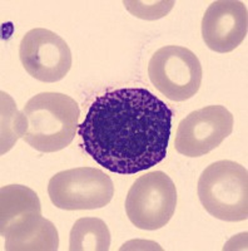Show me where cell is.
<instances>
[{
  "label": "cell",
  "mask_w": 248,
  "mask_h": 251,
  "mask_svg": "<svg viewBox=\"0 0 248 251\" xmlns=\"http://www.w3.org/2000/svg\"><path fill=\"white\" fill-rule=\"evenodd\" d=\"M172 118V109L148 89L119 88L95 98L78 134L98 165L134 175L164 160Z\"/></svg>",
  "instance_id": "cell-1"
},
{
  "label": "cell",
  "mask_w": 248,
  "mask_h": 251,
  "mask_svg": "<svg viewBox=\"0 0 248 251\" xmlns=\"http://www.w3.org/2000/svg\"><path fill=\"white\" fill-rule=\"evenodd\" d=\"M79 116L78 103L67 94L39 93L18 112L17 136L39 152L60 151L74 140Z\"/></svg>",
  "instance_id": "cell-2"
},
{
  "label": "cell",
  "mask_w": 248,
  "mask_h": 251,
  "mask_svg": "<svg viewBox=\"0 0 248 251\" xmlns=\"http://www.w3.org/2000/svg\"><path fill=\"white\" fill-rule=\"evenodd\" d=\"M198 197L204 210L227 223L248 219V172L229 160L209 165L200 176Z\"/></svg>",
  "instance_id": "cell-3"
},
{
  "label": "cell",
  "mask_w": 248,
  "mask_h": 251,
  "mask_svg": "<svg viewBox=\"0 0 248 251\" xmlns=\"http://www.w3.org/2000/svg\"><path fill=\"white\" fill-rule=\"evenodd\" d=\"M177 206V188L162 171L143 175L134 181L126 199L129 221L140 230L154 231L169 223Z\"/></svg>",
  "instance_id": "cell-4"
},
{
  "label": "cell",
  "mask_w": 248,
  "mask_h": 251,
  "mask_svg": "<svg viewBox=\"0 0 248 251\" xmlns=\"http://www.w3.org/2000/svg\"><path fill=\"white\" fill-rule=\"evenodd\" d=\"M51 203L60 210H97L114 195L111 177L94 167H77L58 172L48 185Z\"/></svg>",
  "instance_id": "cell-5"
},
{
  "label": "cell",
  "mask_w": 248,
  "mask_h": 251,
  "mask_svg": "<svg viewBox=\"0 0 248 251\" xmlns=\"http://www.w3.org/2000/svg\"><path fill=\"white\" fill-rule=\"evenodd\" d=\"M148 75L163 96L174 102H183L198 92L203 72L193 51L184 47L167 46L152 55Z\"/></svg>",
  "instance_id": "cell-6"
},
{
  "label": "cell",
  "mask_w": 248,
  "mask_h": 251,
  "mask_svg": "<svg viewBox=\"0 0 248 251\" xmlns=\"http://www.w3.org/2000/svg\"><path fill=\"white\" fill-rule=\"evenodd\" d=\"M19 58L26 73L44 83L62 80L71 68V51L66 40L44 28L32 29L24 35Z\"/></svg>",
  "instance_id": "cell-7"
},
{
  "label": "cell",
  "mask_w": 248,
  "mask_h": 251,
  "mask_svg": "<svg viewBox=\"0 0 248 251\" xmlns=\"http://www.w3.org/2000/svg\"><path fill=\"white\" fill-rule=\"evenodd\" d=\"M233 131V116L225 106L214 104L193 111L180 121L176 150L187 157H201L217 149Z\"/></svg>",
  "instance_id": "cell-8"
},
{
  "label": "cell",
  "mask_w": 248,
  "mask_h": 251,
  "mask_svg": "<svg viewBox=\"0 0 248 251\" xmlns=\"http://www.w3.org/2000/svg\"><path fill=\"white\" fill-rule=\"evenodd\" d=\"M247 6L237 0H217L207 8L202 19V38L217 53L234 50L247 37Z\"/></svg>",
  "instance_id": "cell-9"
},
{
  "label": "cell",
  "mask_w": 248,
  "mask_h": 251,
  "mask_svg": "<svg viewBox=\"0 0 248 251\" xmlns=\"http://www.w3.org/2000/svg\"><path fill=\"white\" fill-rule=\"evenodd\" d=\"M6 251H57L59 235L54 224L42 214L18 220L1 231Z\"/></svg>",
  "instance_id": "cell-10"
},
{
  "label": "cell",
  "mask_w": 248,
  "mask_h": 251,
  "mask_svg": "<svg viewBox=\"0 0 248 251\" xmlns=\"http://www.w3.org/2000/svg\"><path fill=\"white\" fill-rule=\"evenodd\" d=\"M42 214L38 195L23 185L3 186L0 190V228L1 231L18 220Z\"/></svg>",
  "instance_id": "cell-11"
},
{
  "label": "cell",
  "mask_w": 248,
  "mask_h": 251,
  "mask_svg": "<svg viewBox=\"0 0 248 251\" xmlns=\"http://www.w3.org/2000/svg\"><path fill=\"white\" fill-rule=\"evenodd\" d=\"M111 231L98 217H82L74 223L69 234L70 251H108Z\"/></svg>",
  "instance_id": "cell-12"
},
{
  "label": "cell",
  "mask_w": 248,
  "mask_h": 251,
  "mask_svg": "<svg viewBox=\"0 0 248 251\" xmlns=\"http://www.w3.org/2000/svg\"><path fill=\"white\" fill-rule=\"evenodd\" d=\"M123 4L134 17L156 20L168 14L173 8L174 1H123Z\"/></svg>",
  "instance_id": "cell-13"
}]
</instances>
